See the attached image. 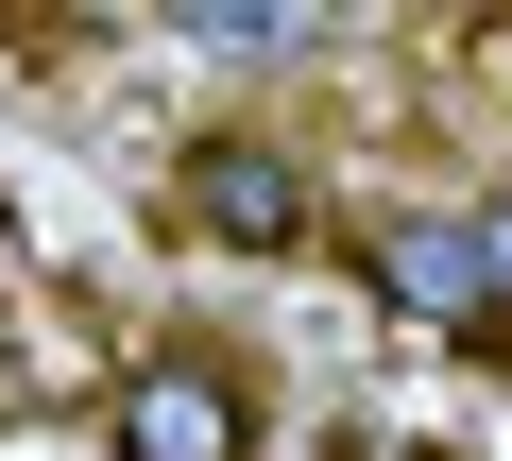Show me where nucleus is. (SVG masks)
<instances>
[{
	"instance_id": "f257e3e1",
	"label": "nucleus",
	"mask_w": 512,
	"mask_h": 461,
	"mask_svg": "<svg viewBox=\"0 0 512 461\" xmlns=\"http://www.w3.org/2000/svg\"><path fill=\"white\" fill-rule=\"evenodd\" d=\"M359 291L444 325V342H512V188H461V205H376L359 222Z\"/></svg>"
},
{
	"instance_id": "f03ea898",
	"label": "nucleus",
	"mask_w": 512,
	"mask_h": 461,
	"mask_svg": "<svg viewBox=\"0 0 512 461\" xmlns=\"http://www.w3.org/2000/svg\"><path fill=\"white\" fill-rule=\"evenodd\" d=\"M256 444H274V393L222 342H137L103 376V461H256Z\"/></svg>"
},
{
	"instance_id": "7ed1b4c3",
	"label": "nucleus",
	"mask_w": 512,
	"mask_h": 461,
	"mask_svg": "<svg viewBox=\"0 0 512 461\" xmlns=\"http://www.w3.org/2000/svg\"><path fill=\"white\" fill-rule=\"evenodd\" d=\"M171 222L205 257H308L325 240V171L274 137V120H205L188 154H171Z\"/></svg>"
},
{
	"instance_id": "20e7f679",
	"label": "nucleus",
	"mask_w": 512,
	"mask_h": 461,
	"mask_svg": "<svg viewBox=\"0 0 512 461\" xmlns=\"http://www.w3.org/2000/svg\"><path fill=\"white\" fill-rule=\"evenodd\" d=\"M495 69H512V35H495Z\"/></svg>"
}]
</instances>
